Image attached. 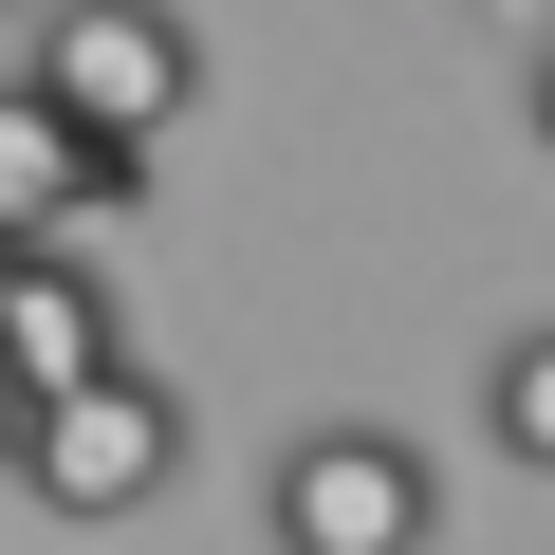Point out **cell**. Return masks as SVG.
<instances>
[{
  "label": "cell",
  "mask_w": 555,
  "mask_h": 555,
  "mask_svg": "<svg viewBox=\"0 0 555 555\" xmlns=\"http://www.w3.org/2000/svg\"><path fill=\"white\" fill-rule=\"evenodd\" d=\"M259 537L278 555H426L444 537V481H426L408 426H297L278 481H259Z\"/></svg>",
  "instance_id": "7a4b0ae2"
},
{
  "label": "cell",
  "mask_w": 555,
  "mask_h": 555,
  "mask_svg": "<svg viewBox=\"0 0 555 555\" xmlns=\"http://www.w3.org/2000/svg\"><path fill=\"white\" fill-rule=\"evenodd\" d=\"M38 93H56L75 130L167 149V130L204 112V38L167 20V0H56V20H38Z\"/></svg>",
  "instance_id": "3957f363"
},
{
  "label": "cell",
  "mask_w": 555,
  "mask_h": 555,
  "mask_svg": "<svg viewBox=\"0 0 555 555\" xmlns=\"http://www.w3.org/2000/svg\"><path fill=\"white\" fill-rule=\"evenodd\" d=\"M481 444H500V463H518V481H555V315H537V334H500V352H481Z\"/></svg>",
  "instance_id": "8992f818"
},
{
  "label": "cell",
  "mask_w": 555,
  "mask_h": 555,
  "mask_svg": "<svg viewBox=\"0 0 555 555\" xmlns=\"http://www.w3.org/2000/svg\"><path fill=\"white\" fill-rule=\"evenodd\" d=\"M112 204H149V149H130V130H75V112L20 75V93H0V259L56 241V222H112Z\"/></svg>",
  "instance_id": "277c9868"
},
{
  "label": "cell",
  "mask_w": 555,
  "mask_h": 555,
  "mask_svg": "<svg viewBox=\"0 0 555 555\" xmlns=\"http://www.w3.org/2000/svg\"><path fill=\"white\" fill-rule=\"evenodd\" d=\"M185 481V389L130 352V371H93V389H56V408H20V500L38 518H149Z\"/></svg>",
  "instance_id": "6da1fadb"
},
{
  "label": "cell",
  "mask_w": 555,
  "mask_h": 555,
  "mask_svg": "<svg viewBox=\"0 0 555 555\" xmlns=\"http://www.w3.org/2000/svg\"><path fill=\"white\" fill-rule=\"evenodd\" d=\"M0 20H20V0H0Z\"/></svg>",
  "instance_id": "9c48e42d"
},
{
  "label": "cell",
  "mask_w": 555,
  "mask_h": 555,
  "mask_svg": "<svg viewBox=\"0 0 555 555\" xmlns=\"http://www.w3.org/2000/svg\"><path fill=\"white\" fill-rule=\"evenodd\" d=\"M93 371H130L112 278H93V259H56V241H20V259H0V389L56 408V389H93Z\"/></svg>",
  "instance_id": "5b68a950"
},
{
  "label": "cell",
  "mask_w": 555,
  "mask_h": 555,
  "mask_svg": "<svg viewBox=\"0 0 555 555\" xmlns=\"http://www.w3.org/2000/svg\"><path fill=\"white\" fill-rule=\"evenodd\" d=\"M537 149H555V20H537Z\"/></svg>",
  "instance_id": "52a82bcc"
},
{
  "label": "cell",
  "mask_w": 555,
  "mask_h": 555,
  "mask_svg": "<svg viewBox=\"0 0 555 555\" xmlns=\"http://www.w3.org/2000/svg\"><path fill=\"white\" fill-rule=\"evenodd\" d=\"M0 481H20V389H0Z\"/></svg>",
  "instance_id": "ba28073f"
}]
</instances>
